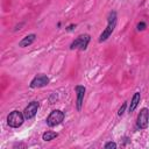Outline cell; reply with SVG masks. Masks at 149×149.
<instances>
[{
	"label": "cell",
	"mask_w": 149,
	"mask_h": 149,
	"mask_svg": "<svg viewBox=\"0 0 149 149\" xmlns=\"http://www.w3.org/2000/svg\"><path fill=\"white\" fill-rule=\"evenodd\" d=\"M23 119H24V115L22 113H20L19 111H13L8 116H7V122L10 127H20L23 122Z\"/></svg>",
	"instance_id": "1"
},
{
	"label": "cell",
	"mask_w": 149,
	"mask_h": 149,
	"mask_svg": "<svg viewBox=\"0 0 149 149\" xmlns=\"http://www.w3.org/2000/svg\"><path fill=\"white\" fill-rule=\"evenodd\" d=\"M63 119H64V113L59 109H56L49 114V116L47 118V123L50 127H55V126L59 125L63 121Z\"/></svg>",
	"instance_id": "2"
},
{
	"label": "cell",
	"mask_w": 149,
	"mask_h": 149,
	"mask_svg": "<svg viewBox=\"0 0 149 149\" xmlns=\"http://www.w3.org/2000/svg\"><path fill=\"white\" fill-rule=\"evenodd\" d=\"M115 23H116V15H115V13L113 12V13H111V15H109V19H108V24H107V28L104 30V33L100 35V38H99V41L100 42H102V41H105L112 33H113V30H114V27H115Z\"/></svg>",
	"instance_id": "3"
},
{
	"label": "cell",
	"mask_w": 149,
	"mask_h": 149,
	"mask_svg": "<svg viewBox=\"0 0 149 149\" xmlns=\"http://www.w3.org/2000/svg\"><path fill=\"white\" fill-rule=\"evenodd\" d=\"M88 41H90V36H88V35H81V36H79L76 41H73V42L71 43V49H77V48H79V49L84 50V49H86Z\"/></svg>",
	"instance_id": "4"
},
{
	"label": "cell",
	"mask_w": 149,
	"mask_h": 149,
	"mask_svg": "<svg viewBox=\"0 0 149 149\" xmlns=\"http://www.w3.org/2000/svg\"><path fill=\"white\" fill-rule=\"evenodd\" d=\"M38 102L37 101H31L26 108H24V111H23V115H24V119H31L35 114H36V112H37V109H38Z\"/></svg>",
	"instance_id": "5"
},
{
	"label": "cell",
	"mask_w": 149,
	"mask_h": 149,
	"mask_svg": "<svg viewBox=\"0 0 149 149\" xmlns=\"http://www.w3.org/2000/svg\"><path fill=\"white\" fill-rule=\"evenodd\" d=\"M148 119H149V113L147 108H142L137 115V125L140 128H147L148 126Z\"/></svg>",
	"instance_id": "6"
},
{
	"label": "cell",
	"mask_w": 149,
	"mask_h": 149,
	"mask_svg": "<svg viewBox=\"0 0 149 149\" xmlns=\"http://www.w3.org/2000/svg\"><path fill=\"white\" fill-rule=\"evenodd\" d=\"M48 83H49V78H48L47 76H44V74H38L37 77H35V78L31 80L30 87H33V88L43 87V86H45Z\"/></svg>",
	"instance_id": "7"
},
{
	"label": "cell",
	"mask_w": 149,
	"mask_h": 149,
	"mask_svg": "<svg viewBox=\"0 0 149 149\" xmlns=\"http://www.w3.org/2000/svg\"><path fill=\"white\" fill-rule=\"evenodd\" d=\"M76 92H77V108L80 109L83 99H84V94H85V87L78 85V86H76Z\"/></svg>",
	"instance_id": "8"
},
{
	"label": "cell",
	"mask_w": 149,
	"mask_h": 149,
	"mask_svg": "<svg viewBox=\"0 0 149 149\" xmlns=\"http://www.w3.org/2000/svg\"><path fill=\"white\" fill-rule=\"evenodd\" d=\"M35 38H36V35L35 34H30V35H27L26 37H23L20 42H19V45L20 47H28V45H30L34 41H35Z\"/></svg>",
	"instance_id": "9"
},
{
	"label": "cell",
	"mask_w": 149,
	"mask_h": 149,
	"mask_svg": "<svg viewBox=\"0 0 149 149\" xmlns=\"http://www.w3.org/2000/svg\"><path fill=\"white\" fill-rule=\"evenodd\" d=\"M140 98H141V95H140V93L139 92H136L135 94H134V97H133V99H132V101H130V106H129V112H133L136 107H137V105H139V102H140Z\"/></svg>",
	"instance_id": "10"
},
{
	"label": "cell",
	"mask_w": 149,
	"mask_h": 149,
	"mask_svg": "<svg viewBox=\"0 0 149 149\" xmlns=\"http://www.w3.org/2000/svg\"><path fill=\"white\" fill-rule=\"evenodd\" d=\"M57 133H55V132H47V133H44L43 134V140L44 141H51L52 139H55V137H57Z\"/></svg>",
	"instance_id": "11"
},
{
	"label": "cell",
	"mask_w": 149,
	"mask_h": 149,
	"mask_svg": "<svg viewBox=\"0 0 149 149\" xmlns=\"http://www.w3.org/2000/svg\"><path fill=\"white\" fill-rule=\"evenodd\" d=\"M106 149H109V148H116V144L114 142H108L106 146H105Z\"/></svg>",
	"instance_id": "12"
},
{
	"label": "cell",
	"mask_w": 149,
	"mask_h": 149,
	"mask_svg": "<svg viewBox=\"0 0 149 149\" xmlns=\"http://www.w3.org/2000/svg\"><path fill=\"white\" fill-rule=\"evenodd\" d=\"M125 108H126V104H123V105L121 106V108L119 109V115H122V114H123V112H125Z\"/></svg>",
	"instance_id": "13"
},
{
	"label": "cell",
	"mask_w": 149,
	"mask_h": 149,
	"mask_svg": "<svg viewBox=\"0 0 149 149\" xmlns=\"http://www.w3.org/2000/svg\"><path fill=\"white\" fill-rule=\"evenodd\" d=\"M137 28H139V30H143V29L146 28V23H143V22H141V23H139V26H137Z\"/></svg>",
	"instance_id": "14"
}]
</instances>
